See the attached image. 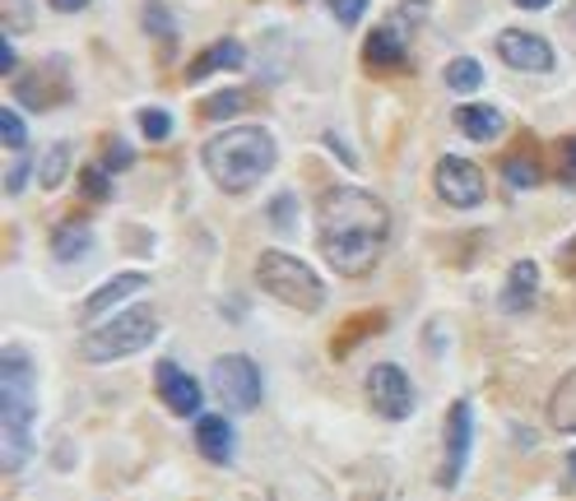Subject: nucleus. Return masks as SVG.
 I'll return each mask as SVG.
<instances>
[{
	"mask_svg": "<svg viewBox=\"0 0 576 501\" xmlns=\"http://www.w3.org/2000/svg\"><path fill=\"white\" fill-rule=\"evenodd\" d=\"M390 232V214L386 204L363 191V187H330L317 200V242L321 255L330 260V270H339L345 279H368L381 260Z\"/></svg>",
	"mask_w": 576,
	"mask_h": 501,
	"instance_id": "nucleus-1",
	"label": "nucleus"
},
{
	"mask_svg": "<svg viewBox=\"0 0 576 501\" xmlns=\"http://www.w3.org/2000/svg\"><path fill=\"white\" fill-rule=\"evenodd\" d=\"M275 136L266 126H228L219 136H209L200 158H205V172L215 177V187L228 196H242L251 187L266 181V172L275 168Z\"/></svg>",
	"mask_w": 576,
	"mask_h": 501,
	"instance_id": "nucleus-2",
	"label": "nucleus"
},
{
	"mask_svg": "<svg viewBox=\"0 0 576 501\" xmlns=\"http://www.w3.org/2000/svg\"><path fill=\"white\" fill-rule=\"evenodd\" d=\"M33 423H38V372L23 349L0 358V432H6V473H19L33 460Z\"/></svg>",
	"mask_w": 576,
	"mask_h": 501,
	"instance_id": "nucleus-3",
	"label": "nucleus"
},
{
	"mask_svg": "<svg viewBox=\"0 0 576 501\" xmlns=\"http://www.w3.org/2000/svg\"><path fill=\"white\" fill-rule=\"evenodd\" d=\"M256 283L260 293H270L275 302L294 307V311H321L326 307V283L317 279V270L302 265L298 255L288 251H266L256 260Z\"/></svg>",
	"mask_w": 576,
	"mask_h": 501,
	"instance_id": "nucleus-4",
	"label": "nucleus"
},
{
	"mask_svg": "<svg viewBox=\"0 0 576 501\" xmlns=\"http://www.w3.org/2000/svg\"><path fill=\"white\" fill-rule=\"evenodd\" d=\"M153 339H159V311L153 307H126V311L112 315V321H102L98 330L85 334V358L89 362H117V358L149 349Z\"/></svg>",
	"mask_w": 576,
	"mask_h": 501,
	"instance_id": "nucleus-5",
	"label": "nucleus"
},
{
	"mask_svg": "<svg viewBox=\"0 0 576 501\" xmlns=\"http://www.w3.org/2000/svg\"><path fill=\"white\" fill-rule=\"evenodd\" d=\"M424 19H428V0H405V6L390 10L381 29H373L368 42H363L368 70H400L409 61V38L418 33Z\"/></svg>",
	"mask_w": 576,
	"mask_h": 501,
	"instance_id": "nucleus-6",
	"label": "nucleus"
},
{
	"mask_svg": "<svg viewBox=\"0 0 576 501\" xmlns=\"http://www.w3.org/2000/svg\"><path fill=\"white\" fill-rule=\"evenodd\" d=\"M209 381H215V394H219L228 409L251 413V409L260 404V372H256V362L242 358V353L219 358L215 372H209Z\"/></svg>",
	"mask_w": 576,
	"mask_h": 501,
	"instance_id": "nucleus-7",
	"label": "nucleus"
},
{
	"mask_svg": "<svg viewBox=\"0 0 576 501\" xmlns=\"http://www.w3.org/2000/svg\"><path fill=\"white\" fill-rule=\"evenodd\" d=\"M433 187H437L441 200L456 204V209H475V204H484V196H488L484 172L469 163V158H456V153H447V158L437 163Z\"/></svg>",
	"mask_w": 576,
	"mask_h": 501,
	"instance_id": "nucleus-8",
	"label": "nucleus"
},
{
	"mask_svg": "<svg viewBox=\"0 0 576 501\" xmlns=\"http://www.w3.org/2000/svg\"><path fill=\"white\" fill-rule=\"evenodd\" d=\"M469 441H475V413H469L465 400H456L447 409V445H441V473H437L441 488L460 483V473L469 464Z\"/></svg>",
	"mask_w": 576,
	"mask_h": 501,
	"instance_id": "nucleus-9",
	"label": "nucleus"
},
{
	"mask_svg": "<svg viewBox=\"0 0 576 501\" xmlns=\"http://www.w3.org/2000/svg\"><path fill=\"white\" fill-rule=\"evenodd\" d=\"M368 400H373V409H377L381 418H409L414 404H418L409 377L400 372L396 362H377L373 372H368Z\"/></svg>",
	"mask_w": 576,
	"mask_h": 501,
	"instance_id": "nucleus-10",
	"label": "nucleus"
},
{
	"mask_svg": "<svg viewBox=\"0 0 576 501\" xmlns=\"http://www.w3.org/2000/svg\"><path fill=\"white\" fill-rule=\"evenodd\" d=\"M497 57H503L512 70H554V47H548L539 33L530 29H507V33H497Z\"/></svg>",
	"mask_w": 576,
	"mask_h": 501,
	"instance_id": "nucleus-11",
	"label": "nucleus"
},
{
	"mask_svg": "<svg viewBox=\"0 0 576 501\" xmlns=\"http://www.w3.org/2000/svg\"><path fill=\"white\" fill-rule=\"evenodd\" d=\"M153 385H159V400H163L177 418L200 413V400H205V394H200V381L181 372L177 362H168V358H163L159 367H153Z\"/></svg>",
	"mask_w": 576,
	"mask_h": 501,
	"instance_id": "nucleus-12",
	"label": "nucleus"
},
{
	"mask_svg": "<svg viewBox=\"0 0 576 501\" xmlns=\"http://www.w3.org/2000/svg\"><path fill=\"white\" fill-rule=\"evenodd\" d=\"M242 66H247V47L232 42V38H224V42H215V47H205L200 57L187 66V79H191V84H200V79H209L215 70H242Z\"/></svg>",
	"mask_w": 576,
	"mask_h": 501,
	"instance_id": "nucleus-13",
	"label": "nucleus"
},
{
	"mask_svg": "<svg viewBox=\"0 0 576 501\" xmlns=\"http://www.w3.org/2000/svg\"><path fill=\"white\" fill-rule=\"evenodd\" d=\"M539 298V265L535 260H516L512 274H507V288H503V311H530Z\"/></svg>",
	"mask_w": 576,
	"mask_h": 501,
	"instance_id": "nucleus-14",
	"label": "nucleus"
},
{
	"mask_svg": "<svg viewBox=\"0 0 576 501\" xmlns=\"http://www.w3.org/2000/svg\"><path fill=\"white\" fill-rule=\"evenodd\" d=\"M196 445H200L205 460L228 464L232 460V428H228V418H215V413L196 418Z\"/></svg>",
	"mask_w": 576,
	"mask_h": 501,
	"instance_id": "nucleus-15",
	"label": "nucleus"
},
{
	"mask_svg": "<svg viewBox=\"0 0 576 501\" xmlns=\"http://www.w3.org/2000/svg\"><path fill=\"white\" fill-rule=\"evenodd\" d=\"M456 130L469 140H497L503 136V112L497 108H484V102H465V108H456Z\"/></svg>",
	"mask_w": 576,
	"mask_h": 501,
	"instance_id": "nucleus-16",
	"label": "nucleus"
},
{
	"mask_svg": "<svg viewBox=\"0 0 576 501\" xmlns=\"http://www.w3.org/2000/svg\"><path fill=\"white\" fill-rule=\"evenodd\" d=\"M149 279L145 274H117V279H108L98 288V293L85 302V315H102V311H112V307H121L126 298H136L140 288H145Z\"/></svg>",
	"mask_w": 576,
	"mask_h": 501,
	"instance_id": "nucleus-17",
	"label": "nucleus"
},
{
	"mask_svg": "<svg viewBox=\"0 0 576 501\" xmlns=\"http://www.w3.org/2000/svg\"><path fill=\"white\" fill-rule=\"evenodd\" d=\"M548 423L558 432H576V367L548 394Z\"/></svg>",
	"mask_w": 576,
	"mask_h": 501,
	"instance_id": "nucleus-18",
	"label": "nucleus"
},
{
	"mask_svg": "<svg viewBox=\"0 0 576 501\" xmlns=\"http://www.w3.org/2000/svg\"><path fill=\"white\" fill-rule=\"evenodd\" d=\"M89 242H93V232H89V223H61L57 228V237H51V255L57 260H80L85 251H89Z\"/></svg>",
	"mask_w": 576,
	"mask_h": 501,
	"instance_id": "nucleus-19",
	"label": "nucleus"
},
{
	"mask_svg": "<svg viewBox=\"0 0 576 501\" xmlns=\"http://www.w3.org/2000/svg\"><path fill=\"white\" fill-rule=\"evenodd\" d=\"M377 330H386V315H381V311H363V315H354V325H349V330H339V334H335L330 353H335V358H345L354 344H363V339L377 334Z\"/></svg>",
	"mask_w": 576,
	"mask_h": 501,
	"instance_id": "nucleus-20",
	"label": "nucleus"
},
{
	"mask_svg": "<svg viewBox=\"0 0 576 501\" xmlns=\"http://www.w3.org/2000/svg\"><path fill=\"white\" fill-rule=\"evenodd\" d=\"M242 108H247V93L224 89V93H215V98L200 102V117H205V121H228V117H238Z\"/></svg>",
	"mask_w": 576,
	"mask_h": 501,
	"instance_id": "nucleus-21",
	"label": "nucleus"
},
{
	"mask_svg": "<svg viewBox=\"0 0 576 501\" xmlns=\"http://www.w3.org/2000/svg\"><path fill=\"white\" fill-rule=\"evenodd\" d=\"M66 172H70V144H51L47 158H42V168H38V181L47 191H57L66 181Z\"/></svg>",
	"mask_w": 576,
	"mask_h": 501,
	"instance_id": "nucleus-22",
	"label": "nucleus"
},
{
	"mask_svg": "<svg viewBox=\"0 0 576 501\" xmlns=\"http://www.w3.org/2000/svg\"><path fill=\"white\" fill-rule=\"evenodd\" d=\"M479 84H484V66H479V61L456 57V61L447 66V89H456V93H475Z\"/></svg>",
	"mask_w": 576,
	"mask_h": 501,
	"instance_id": "nucleus-23",
	"label": "nucleus"
},
{
	"mask_svg": "<svg viewBox=\"0 0 576 501\" xmlns=\"http://www.w3.org/2000/svg\"><path fill=\"white\" fill-rule=\"evenodd\" d=\"M503 177L512 181V187L516 191H526V187H539V163H535V158H526V153H512L507 158V163H503Z\"/></svg>",
	"mask_w": 576,
	"mask_h": 501,
	"instance_id": "nucleus-24",
	"label": "nucleus"
},
{
	"mask_svg": "<svg viewBox=\"0 0 576 501\" xmlns=\"http://www.w3.org/2000/svg\"><path fill=\"white\" fill-rule=\"evenodd\" d=\"M80 191H85L89 200H108V196H112V172L102 168V163L85 168V172H80Z\"/></svg>",
	"mask_w": 576,
	"mask_h": 501,
	"instance_id": "nucleus-25",
	"label": "nucleus"
},
{
	"mask_svg": "<svg viewBox=\"0 0 576 501\" xmlns=\"http://www.w3.org/2000/svg\"><path fill=\"white\" fill-rule=\"evenodd\" d=\"M130 163H136V149H130L126 140H117V136L102 140V168H108V172H126Z\"/></svg>",
	"mask_w": 576,
	"mask_h": 501,
	"instance_id": "nucleus-26",
	"label": "nucleus"
},
{
	"mask_svg": "<svg viewBox=\"0 0 576 501\" xmlns=\"http://www.w3.org/2000/svg\"><path fill=\"white\" fill-rule=\"evenodd\" d=\"M140 130H145L153 144H163V140L172 136V117H168L163 108H145V112H140Z\"/></svg>",
	"mask_w": 576,
	"mask_h": 501,
	"instance_id": "nucleus-27",
	"label": "nucleus"
},
{
	"mask_svg": "<svg viewBox=\"0 0 576 501\" xmlns=\"http://www.w3.org/2000/svg\"><path fill=\"white\" fill-rule=\"evenodd\" d=\"M0 140H6V149H23L29 144V130H23V117L19 112H0Z\"/></svg>",
	"mask_w": 576,
	"mask_h": 501,
	"instance_id": "nucleus-28",
	"label": "nucleus"
},
{
	"mask_svg": "<svg viewBox=\"0 0 576 501\" xmlns=\"http://www.w3.org/2000/svg\"><path fill=\"white\" fill-rule=\"evenodd\" d=\"M330 10H335V19L349 29V23H358V19H363V10H368V0H330Z\"/></svg>",
	"mask_w": 576,
	"mask_h": 501,
	"instance_id": "nucleus-29",
	"label": "nucleus"
},
{
	"mask_svg": "<svg viewBox=\"0 0 576 501\" xmlns=\"http://www.w3.org/2000/svg\"><path fill=\"white\" fill-rule=\"evenodd\" d=\"M19 66V51H14V42H10V33H6V42H0V74H10Z\"/></svg>",
	"mask_w": 576,
	"mask_h": 501,
	"instance_id": "nucleus-30",
	"label": "nucleus"
},
{
	"mask_svg": "<svg viewBox=\"0 0 576 501\" xmlns=\"http://www.w3.org/2000/svg\"><path fill=\"white\" fill-rule=\"evenodd\" d=\"M275 223H279V228L294 223V196H279V200H275Z\"/></svg>",
	"mask_w": 576,
	"mask_h": 501,
	"instance_id": "nucleus-31",
	"label": "nucleus"
},
{
	"mask_svg": "<svg viewBox=\"0 0 576 501\" xmlns=\"http://www.w3.org/2000/svg\"><path fill=\"white\" fill-rule=\"evenodd\" d=\"M23 177H29V168H23V163H19V168L6 177V191H10V196H19V191H23Z\"/></svg>",
	"mask_w": 576,
	"mask_h": 501,
	"instance_id": "nucleus-32",
	"label": "nucleus"
},
{
	"mask_svg": "<svg viewBox=\"0 0 576 501\" xmlns=\"http://www.w3.org/2000/svg\"><path fill=\"white\" fill-rule=\"evenodd\" d=\"M89 0H51V10H61V14H75V10H85Z\"/></svg>",
	"mask_w": 576,
	"mask_h": 501,
	"instance_id": "nucleus-33",
	"label": "nucleus"
},
{
	"mask_svg": "<svg viewBox=\"0 0 576 501\" xmlns=\"http://www.w3.org/2000/svg\"><path fill=\"white\" fill-rule=\"evenodd\" d=\"M512 6H520V10H548L554 0H512Z\"/></svg>",
	"mask_w": 576,
	"mask_h": 501,
	"instance_id": "nucleus-34",
	"label": "nucleus"
},
{
	"mask_svg": "<svg viewBox=\"0 0 576 501\" xmlns=\"http://www.w3.org/2000/svg\"><path fill=\"white\" fill-rule=\"evenodd\" d=\"M567 168H572V172H576V140H572V144H567Z\"/></svg>",
	"mask_w": 576,
	"mask_h": 501,
	"instance_id": "nucleus-35",
	"label": "nucleus"
},
{
	"mask_svg": "<svg viewBox=\"0 0 576 501\" xmlns=\"http://www.w3.org/2000/svg\"><path fill=\"white\" fill-rule=\"evenodd\" d=\"M567 469H572V479H576V451H572V455H567Z\"/></svg>",
	"mask_w": 576,
	"mask_h": 501,
	"instance_id": "nucleus-36",
	"label": "nucleus"
}]
</instances>
